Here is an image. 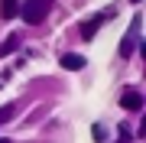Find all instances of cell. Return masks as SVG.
<instances>
[{"label":"cell","mask_w":146,"mask_h":143,"mask_svg":"<svg viewBox=\"0 0 146 143\" xmlns=\"http://www.w3.org/2000/svg\"><path fill=\"white\" fill-rule=\"evenodd\" d=\"M16 49H20V36H7L3 43H0V59L10 55V52H16Z\"/></svg>","instance_id":"cell-6"},{"label":"cell","mask_w":146,"mask_h":143,"mask_svg":"<svg viewBox=\"0 0 146 143\" xmlns=\"http://www.w3.org/2000/svg\"><path fill=\"white\" fill-rule=\"evenodd\" d=\"M20 13V0H0V16L3 20H13Z\"/></svg>","instance_id":"cell-5"},{"label":"cell","mask_w":146,"mask_h":143,"mask_svg":"<svg viewBox=\"0 0 146 143\" xmlns=\"http://www.w3.org/2000/svg\"><path fill=\"white\" fill-rule=\"evenodd\" d=\"M0 143H10V140H0Z\"/></svg>","instance_id":"cell-10"},{"label":"cell","mask_w":146,"mask_h":143,"mask_svg":"<svg viewBox=\"0 0 146 143\" xmlns=\"http://www.w3.org/2000/svg\"><path fill=\"white\" fill-rule=\"evenodd\" d=\"M130 3H143V0H130Z\"/></svg>","instance_id":"cell-9"},{"label":"cell","mask_w":146,"mask_h":143,"mask_svg":"<svg viewBox=\"0 0 146 143\" xmlns=\"http://www.w3.org/2000/svg\"><path fill=\"white\" fill-rule=\"evenodd\" d=\"M49 10H52V0H23L20 3V16H23V23H29V26H39V23L49 16Z\"/></svg>","instance_id":"cell-1"},{"label":"cell","mask_w":146,"mask_h":143,"mask_svg":"<svg viewBox=\"0 0 146 143\" xmlns=\"http://www.w3.org/2000/svg\"><path fill=\"white\" fill-rule=\"evenodd\" d=\"M110 13H104V16H94V20H88V23H81V39H94V33L101 29V23L107 20Z\"/></svg>","instance_id":"cell-4"},{"label":"cell","mask_w":146,"mask_h":143,"mask_svg":"<svg viewBox=\"0 0 146 143\" xmlns=\"http://www.w3.org/2000/svg\"><path fill=\"white\" fill-rule=\"evenodd\" d=\"M120 55H123V59H127V55H133V36H130V39H127V43H123V46H120Z\"/></svg>","instance_id":"cell-8"},{"label":"cell","mask_w":146,"mask_h":143,"mask_svg":"<svg viewBox=\"0 0 146 143\" xmlns=\"http://www.w3.org/2000/svg\"><path fill=\"white\" fill-rule=\"evenodd\" d=\"M16 111V107L13 104H7V107H0V124H7V120H10V114Z\"/></svg>","instance_id":"cell-7"},{"label":"cell","mask_w":146,"mask_h":143,"mask_svg":"<svg viewBox=\"0 0 146 143\" xmlns=\"http://www.w3.org/2000/svg\"><path fill=\"white\" fill-rule=\"evenodd\" d=\"M62 69H65V72H81V69H84V55L65 52V55H62Z\"/></svg>","instance_id":"cell-3"},{"label":"cell","mask_w":146,"mask_h":143,"mask_svg":"<svg viewBox=\"0 0 146 143\" xmlns=\"http://www.w3.org/2000/svg\"><path fill=\"white\" fill-rule=\"evenodd\" d=\"M120 107H123V111H140L143 107V94L136 88H127L123 94H120Z\"/></svg>","instance_id":"cell-2"}]
</instances>
